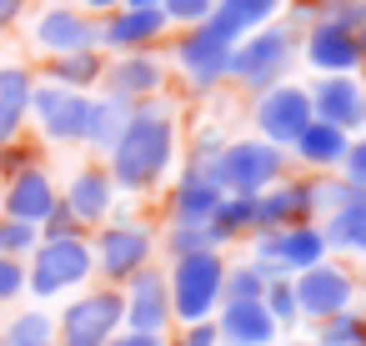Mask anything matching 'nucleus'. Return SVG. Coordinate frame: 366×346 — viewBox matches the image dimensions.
Returning <instances> with one entry per match:
<instances>
[{
	"instance_id": "nucleus-47",
	"label": "nucleus",
	"mask_w": 366,
	"mask_h": 346,
	"mask_svg": "<svg viewBox=\"0 0 366 346\" xmlns=\"http://www.w3.org/2000/svg\"><path fill=\"white\" fill-rule=\"evenodd\" d=\"M76 6H81L86 16H96V21H101V16H111V11H121V6H126V0H76Z\"/></svg>"
},
{
	"instance_id": "nucleus-18",
	"label": "nucleus",
	"mask_w": 366,
	"mask_h": 346,
	"mask_svg": "<svg viewBox=\"0 0 366 346\" xmlns=\"http://www.w3.org/2000/svg\"><path fill=\"white\" fill-rule=\"evenodd\" d=\"M311 116L356 136L366 131V81L361 76H316L311 86Z\"/></svg>"
},
{
	"instance_id": "nucleus-31",
	"label": "nucleus",
	"mask_w": 366,
	"mask_h": 346,
	"mask_svg": "<svg viewBox=\"0 0 366 346\" xmlns=\"http://www.w3.org/2000/svg\"><path fill=\"white\" fill-rule=\"evenodd\" d=\"M156 246L166 251V261L201 256V251H226V241L216 236V226H166V236H156Z\"/></svg>"
},
{
	"instance_id": "nucleus-37",
	"label": "nucleus",
	"mask_w": 366,
	"mask_h": 346,
	"mask_svg": "<svg viewBox=\"0 0 366 346\" xmlns=\"http://www.w3.org/2000/svg\"><path fill=\"white\" fill-rule=\"evenodd\" d=\"M36 246H41V231H36V226L0 216V256H16V261H26Z\"/></svg>"
},
{
	"instance_id": "nucleus-13",
	"label": "nucleus",
	"mask_w": 366,
	"mask_h": 346,
	"mask_svg": "<svg viewBox=\"0 0 366 346\" xmlns=\"http://www.w3.org/2000/svg\"><path fill=\"white\" fill-rule=\"evenodd\" d=\"M171 81V61L161 51H126V56H106V71H101V96H116V101H156Z\"/></svg>"
},
{
	"instance_id": "nucleus-14",
	"label": "nucleus",
	"mask_w": 366,
	"mask_h": 346,
	"mask_svg": "<svg viewBox=\"0 0 366 346\" xmlns=\"http://www.w3.org/2000/svg\"><path fill=\"white\" fill-rule=\"evenodd\" d=\"M121 306H126V331H146V336H171V291H166V266H141L126 286H121Z\"/></svg>"
},
{
	"instance_id": "nucleus-27",
	"label": "nucleus",
	"mask_w": 366,
	"mask_h": 346,
	"mask_svg": "<svg viewBox=\"0 0 366 346\" xmlns=\"http://www.w3.org/2000/svg\"><path fill=\"white\" fill-rule=\"evenodd\" d=\"M101 71H106V51H71V56H46V66H41L36 81L96 96L101 91Z\"/></svg>"
},
{
	"instance_id": "nucleus-32",
	"label": "nucleus",
	"mask_w": 366,
	"mask_h": 346,
	"mask_svg": "<svg viewBox=\"0 0 366 346\" xmlns=\"http://www.w3.org/2000/svg\"><path fill=\"white\" fill-rule=\"evenodd\" d=\"M211 226H216V236H221L226 246L241 241V236H256V206H251V196H226Z\"/></svg>"
},
{
	"instance_id": "nucleus-41",
	"label": "nucleus",
	"mask_w": 366,
	"mask_h": 346,
	"mask_svg": "<svg viewBox=\"0 0 366 346\" xmlns=\"http://www.w3.org/2000/svg\"><path fill=\"white\" fill-rule=\"evenodd\" d=\"M71 236H91V231H86V226H81V221L56 201V211L41 221V241H71Z\"/></svg>"
},
{
	"instance_id": "nucleus-16",
	"label": "nucleus",
	"mask_w": 366,
	"mask_h": 346,
	"mask_svg": "<svg viewBox=\"0 0 366 346\" xmlns=\"http://www.w3.org/2000/svg\"><path fill=\"white\" fill-rule=\"evenodd\" d=\"M301 61L316 76H361L366 71V51H361L356 31H341L326 16L301 31Z\"/></svg>"
},
{
	"instance_id": "nucleus-11",
	"label": "nucleus",
	"mask_w": 366,
	"mask_h": 346,
	"mask_svg": "<svg viewBox=\"0 0 366 346\" xmlns=\"http://www.w3.org/2000/svg\"><path fill=\"white\" fill-rule=\"evenodd\" d=\"M86 121H91V96L86 91H66L51 81H36L31 91V126L46 146H81L86 141Z\"/></svg>"
},
{
	"instance_id": "nucleus-21",
	"label": "nucleus",
	"mask_w": 366,
	"mask_h": 346,
	"mask_svg": "<svg viewBox=\"0 0 366 346\" xmlns=\"http://www.w3.org/2000/svg\"><path fill=\"white\" fill-rule=\"evenodd\" d=\"M171 36V21L161 11H111L101 16V51L106 56H126V51H156L161 41Z\"/></svg>"
},
{
	"instance_id": "nucleus-19",
	"label": "nucleus",
	"mask_w": 366,
	"mask_h": 346,
	"mask_svg": "<svg viewBox=\"0 0 366 346\" xmlns=\"http://www.w3.org/2000/svg\"><path fill=\"white\" fill-rule=\"evenodd\" d=\"M61 206H66L86 231H96V226H106V221L116 216L121 196H116V181L106 176V166L96 161V166H81V171L66 176V186H61Z\"/></svg>"
},
{
	"instance_id": "nucleus-52",
	"label": "nucleus",
	"mask_w": 366,
	"mask_h": 346,
	"mask_svg": "<svg viewBox=\"0 0 366 346\" xmlns=\"http://www.w3.org/2000/svg\"><path fill=\"white\" fill-rule=\"evenodd\" d=\"M311 346H321V341H311Z\"/></svg>"
},
{
	"instance_id": "nucleus-46",
	"label": "nucleus",
	"mask_w": 366,
	"mask_h": 346,
	"mask_svg": "<svg viewBox=\"0 0 366 346\" xmlns=\"http://www.w3.org/2000/svg\"><path fill=\"white\" fill-rule=\"evenodd\" d=\"M161 341H166V336H146V331H126V326H121L106 346H161Z\"/></svg>"
},
{
	"instance_id": "nucleus-48",
	"label": "nucleus",
	"mask_w": 366,
	"mask_h": 346,
	"mask_svg": "<svg viewBox=\"0 0 366 346\" xmlns=\"http://www.w3.org/2000/svg\"><path fill=\"white\" fill-rule=\"evenodd\" d=\"M131 11H161V0H126Z\"/></svg>"
},
{
	"instance_id": "nucleus-2",
	"label": "nucleus",
	"mask_w": 366,
	"mask_h": 346,
	"mask_svg": "<svg viewBox=\"0 0 366 346\" xmlns=\"http://www.w3.org/2000/svg\"><path fill=\"white\" fill-rule=\"evenodd\" d=\"M96 281V256H91V236H71V241H41L26 256V296L36 306L46 301H66L76 291H86Z\"/></svg>"
},
{
	"instance_id": "nucleus-24",
	"label": "nucleus",
	"mask_w": 366,
	"mask_h": 346,
	"mask_svg": "<svg viewBox=\"0 0 366 346\" xmlns=\"http://www.w3.org/2000/svg\"><path fill=\"white\" fill-rule=\"evenodd\" d=\"M31 91H36V71L21 61H0V146L26 136L31 126Z\"/></svg>"
},
{
	"instance_id": "nucleus-17",
	"label": "nucleus",
	"mask_w": 366,
	"mask_h": 346,
	"mask_svg": "<svg viewBox=\"0 0 366 346\" xmlns=\"http://www.w3.org/2000/svg\"><path fill=\"white\" fill-rule=\"evenodd\" d=\"M251 206H256V231H281V226L321 221L316 176H286V181L266 186L261 196H251Z\"/></svg>"
},
{
	"instance_id": "nucleus-50",
	"label": "nucleus",
	"mask_w": 366,
	"mask_h": 346,
	"mask_svg": "<svg viewBox=\"0 0 366 346\" xmlns=\"http://www.w3.org/2000/svg\"><path fill=\"white\" fill-rule=\"evenodd\" d=\"M356 41H361V51H366V21H361V31H356Z\"/></svg>"
},
{
	"instance_id": "nucleus-42",
	"label": "nucleus",
	"mask_w": 366,
	"mask_h": 346,
	"mask_svg": "<svg viewBox=\"0 0 366 346\" xmlns=\"http://www.w3.org/2000/svg\"><path fill=\"white\" fill-rule=\"evenodd\" d=\"M341 181H351L356 191H366V131H356L351 136V146H346V161H341V171H336Z\"/></svg>"
},
{
	"instance_id": "nucleus-20",
	"label": "nucleus",
	"mask_w": 366,
	"mask_h": 346,
	"mask_svg": "<svg viewBox=\"0 0 366 346\" xmlns=\"http://www.w3.org/2000/svg\"><path fill=\"white\" fill-rule=\"evenodd\" d=\"M56 201H61V186H56L51 166H31V171H21L16 181L0 186V216L26 221V226H36V231H41V221L56 211Z\"/></svg>"
},
{
	"instance_id": "nucleus-28",
	"label": "nucleus",
	"mask_w": 366,
	"mask_h": 346,
	"mask_svg": "<svg viewBox=\"0 0 366 346\" xmlns=\"http://www.w3.org/2000/svg\"><path fill=\"white\" fill-rule=\"evenodd\" d=\"M316 226H321V236H326V251H336V256H361V261H366V196H356V201L326 211Z\"/></svg>"
},
{
	"instance_id": "nucleus-22",
	"label": "nucleus",
	"mask_w": 366,
	"mask_h": 346,
	"mask_svg": "<svg viewBox=\"0 0 366 346\" xmlns=\"http://www.w3.org/2000/svg\"><path fill=\"white\" fill-rule=\"evenodd\" d=\"M221 201H226V191L211 176L181 171L176 186L166 191V226H211L216 211H221Z\"/></svg>"
},
{
	"instance_id": "nucleus-7",
	"label": "nucleus",
	"mask_w": 366,
	"mask_h": 346,
	"mask_svg": "<svg viewBox=\"0 0 366 346\" xmlns=\"http://www.w3.org/2000/svg\"><path fill=\"white\" fill-rule=\"evenodd\" d=\"M126 326L121 286H86L56 311V341L51 346H106Z\"/></svg>"
},
{
	"instance_id": "nucleus-9",
	"label": "nucleus",
	"mask_w": 366,
	"mask_h": 346,
	"mask_svg": "<svg viewBox=\"0 0 366 346\" xmlns=\"http://www.w3.org/2000/svg\"><path fill=\"white\" fill-rule=\"evenodd\" d=\"M246 241H251V256H246V261H251L266 281H291V276H301L306 266L331 261L326 236H321L316 221L281 226V231H256V236H246Z\"/></svg>"
},
{
	"instance_id": "nucleus-23",
	"label": "nucleus",
	"mask_w": 366,
	"mask_h": 346,
	"mask_svg": "<svg viewBox=\"0 0 366 346\" xmlns=\"http://www.w3.org/2000/svg\"><path fill=\"white\" fill-rule=\"evenodd\" d=\"M216 336H221V346H276L281 326L271 321V311L261 301H226L216 311Z\"/></svg>"
},
{
	"instance_id": "nucleus-36",
	"label": "nucleus",
	"mask_w": 366,
	"mask_h": 346,
	"mask_svg": "<svg viewBox=\"0 0 366 346\" xmlns=\"http://www.w3.org/2000/svg\"><path fill=\"white\" fill-rule=\"evenodd\" d=\"M221 146H226V136L221 131H201L191 146H186V156H181V171H196V176H211V166H216V156H221Z\"/></svg>"
},
{
	"instance_id": "nucleus-5",
	"label": "nucleus",
	"mask_w": 366,
	"mask_h": 346,
	"mask_svg": "<svg viewBox=\"0 0 366 346\" xmlns=\"http://www.w3.org/2000/svg\"><path fill=\"white\" fill-rule=\"evenodd\" d=\"M291 176V156L261 136H226L216 166H211V181L226 191V196H261L266 186L286 181Z\"/></svg>"
},
{
	"instance_id": "nucleus-3",
	"label": "nucleus",
	"mask_w": 366,
	"mask_h": 346,
	"mask_svg": "<svg viewBox=\"0 0 366 346\" xmlns=\"http://www.w3.org/2000/svg\"><path fill=\"white\" fill-rule=\"evenodd\" d=\"M296 61H301V31H291L286 21H271V26H261V31H251V36L236 41V51H231V81L256 96V91L276 86V81H291Z\"/></svg>"
},
{
	"instance_id": "nucleus-4",
	"label": "nucleus",
	"mask_w": 366,
	"mask_h": 346,
	"mask_svg": "<svg viewBox=\"0 0 366 346\" xmlns=\"http://www.w3.org/2000/svg\"><path fill=\"white\" fill-rule=\"evenodd\" d=\"M221 281H226V256H221V251H201V256L166 261L171 321H176V326L216 321V311H221Z\"/></svg>"
},
{
	"instance_id": "nucleus-44",
	"label": "nucleus",
	"mask_w": 366,
	"mask_h": 346,
	"mask_svg": "<svg viewBox=\"0 0 366 346\" xmlns=\"http://www.w3.org/2000/svg\"><path fill=\"white\" fill-rule=\"evenodd\" d=\"M181 346H221V336H216V321H201V326H181V336H176Z\"/></svg>"
},
{
	"instance_id": "nucleus-29",
	"label": "nucleus",
	"mask_w": 366,
	"mask_h": 346,
	"mask_svg": "<svg viewBox=\"0 0 366 346\" xmlns=\"http://www.w3.org/2000/svg\"><path fill=\"white\" fill-rule=\"evenodd\" d=\"M281 11H286V0H216L211 21H216L231 41H241V36H251V31L281 21Z\"/></svg>"
},
{
	"instance_id": "nucleus-1",
	"label": "nucleus",
	"mask_w": 366,
	"mask_h": 346,
	"mask_svg": "<svg viewBox=\"0 0 366 346\" xmlns=\"http://www.w3.org/2000/svg\"><path fill=\"white\" fill-rule=\"evenodd\" d=\"M176 151H181L176 111L166 101H141L131 126H126V136L116 141V151L101 166L116 181V196H151V191H161L171 181Z\"/></svg>"
},
{
	"instance_id": "nucleus-35",
	"label": "nucleus",
	"mask_w": 366,
	"mask_h": 346,
	"mask_svg": "<svg viewBox=\"0 0 366 346\" xmlns=\"http://www.w3.org/2000/svg\"><path fill=\"white\" fill-rule=\"evenodd\" d=\"M321 346H366V311H341V316H331V321H321V336H316Z\"/></svg>"
},
{
	"instance_id": "nucleus-15",
	"label": "nucleus",
	"mask_w": 366,
	"mask_h": 346,
	"mask_svg": "<svg viewBox=\"0 0 366 346\" xmlns=\"http://www.w3.org/2000/svg\"><path fill=\"white\" fill-rule=\"evenodd\" d=\"M31 41L41 56H71V51H101V21L81 6H46L31 21Z\"/></svg>"
},
{
	"instance_id": "nucleus-34",
	"label": "nucleus",
	"mask_w": 366,
	"mask_h": 346,
	"mask_svg": "<svg viewBox=\"0 0 366 346\" xmlns=\"http://www.w3.org/2000/svg\"><path fill=\"white\" fill-rule=\"evenodd\" d=\"M31 166H46L41 141L16 136V141H6V146H0V186H6V181H16V176H21V171H31Z\"/></svg>"
},
{
	"instance_id": "nucleus-8",
	"label": "nucleus",
	"mask_w": 366,
	"mask_h": 346,
	"mask_svg": "<svg viewBox=\"0 0 366 346\" xmlns=\"http://www.w3.org/2000/svg\"><path fill=\"white\" fill-rule=\"evenodd\" d=\"M231 51H236V41L216 26V21H201V26H186V31H176V46H171V66H176V76L191 86V91H216V86H226L231 81Z\"/></svg>"
},
{
	"instance_id": "nucleus-25",
	"label": "nucleus",
	"mask_w": 366,
	"mask_h": 346,
	"mask_svg": "<svg viewBox=\"0 0 366 346\" xmlns=\"http://www.w3.org/2000/svg\"><path fill=\"white\" fill-rule=\"evenodd\" d=\"M346 146H351L346 131H336V126H326V121H311V126L296 136V146H291L286 156H291L296 166H306L311 176H336L341 161H346Z\"/></svg>"
},
{
	"instance_id": "nucleus-40",
	"label": "nucleus",
	"mask_w": 366,
	"mask_h": 346,
	"mask_svg": "<svg viewBox=\"0 0 366 346\" xmlns=\"http://www.w3.org/2000/svg\"><path fill=\"white\" fill-rule=\"evenodd\" d=\"M16 301H26V261L0 256V306H16Z\"/></svg>"
},
{
	"instance_id": "nucleus-33",
	"label": "nucleus",
	"mask_w": 366,
	"mask_h": 346,
	"mask_svg": "<svg viewBox=\"0 0 366 346\" xmlns=\"http://www.w3.org/2000/svg\"><path fill=\"white\" fill-rule=\"evenodd\" d=\"M266 296V276L251 261H226V281H221V306L226 301H261Z\"/></svg>"
},
{
	"instance_id": "nucleus-12",
	"label": "nucleus",
	"mask_w": 366,
	"mask_h": 346,
	"mask_svg": "<svg viewBox=\"0 0 366 346\" xmlns=\"http://www.w3.org/2000/svg\"><path fill=\"white\" fill-rule=\"evenodd\" d=\"M291 296H296V316L321 326V321L356 306V276L341 261H316L301 276H291Z\"/></svg>"
},
{
	"instance_id": "nucleus-6",
	"label": "nucleus",
	"mask_w": 366,
	"mask_h": 346,
	"mask_svg": "<svg viewBox=\"0 0 366 346\" xmlns=\"http://www.w3.org/2000/svg\"><path fill=\"white\" fill-rule=\"evenodd\" d=\"M156 231L136 216H111L106 226L91 231V256H96V276L101 286H126L141 266L156 261Z\"/></svg>"
},
{
	"instance_id": "nucleus-43",
	"label": "nucleus",
	"mask_w": 366,
	"mask_h": 346,
	"mask_svg": "<svg viewBox=\"0 0 366 346\" xmlns=\"http://www.w3.org/2000/svg\"><path fill=\"white\" fill-rule=\"evenodd\" d=\"M331 26H341V31H361V21H366V0H346V6H331V11H321Z\"/></svg>"
},
{
	"instance_id": "nucleus-30",
	"label": "nucleus",
	"mask_w": 366,
	"mask_h": 346,
	"mask_svg": "<svg viewBox=\"0 0 366 346\" xmlns=\"http://www.w3.org/2000/svg\"><path fill=\"white\" fill-rule=\"evenodd\" d=\"M56 341V311L51 306H16L0 321V346H51Z\"/></svg>"
},
{
	"instance_id": "nucleus-49",
	"label": "nucleus",
	"mask_w": 366,
	"mask_h": 346,
	"mask_svg": "<svg viewBox=\"0 0 366 346\" xmlns=\"http://www.w3.org/2000/svg\"><path fill=\"white\" fill-rule=\"evenodd\" d=\"M316 11H331V6H346V0H311Z\"/></svg>"
},
{
	"instance_id": "nucleus-10",
	"label": "nucleus",
	"mask_w": 366,
	"mask_h": 346,
	"mask_svg": "<svg viewBox=\"0 0 366 346\" xmlns=\"http://www.w3.org/2000/svg\"><path fill=\"white\" fill-rule=\"evenodd\" d=\"M311 121H316L311 116V91L301 81H276V86L251 96V136H261V141H271L281 151H291L296 136Z\"/></svg>"
},
{
	"instance_id": "nucleus-38",
	"label": "nucleus",
	"mask_w": 366,
	"mask_h": 346,
	"mask_svg": "<svg viewBox=\"0 0 366 346\" xmlns=\"http://www.w3.org/2000/svg\"><path fill=\"white\" fill-rule=\"evenodd\" d=\"M216 0H161V16L171 21V31H186V26H201L211 21Z\"/></svg>"
},
{
	"instance_id": "nucleus-51",
	"label": "nucleus",
	"mask_w": 366,
	"mask_h": 346,
	"mask_svg": "<svg viewBox=\"0 0 366 346\" xmlns=\"http://www.w3.org/2000/svg\"><path fill=\"white\" fill-rule=\"evenodd\" d=\"M161 346H181V341H171V336H166V341H161Z\"/></svg>"
},
{
	"instance_id": "nucleus-39",
	"label": "nucleus",
	"mask_w": 366,
	"mask_h": 346,
	"mask_svg": "<svg viewBox=\"0 0 366 346\" xmlns=\"http://www.w3.org/2000/svg\"><path fill=\"white\" fill-rule=\"evenodd\" d=\"M261 306L271 311V321H276L281 331L301 321V316H296V296H291V281H266V296H261Z\"/></svg>"
},
{
	"instance_id": "nucleus-45",
	"label": "nucleus",
	"mask_w": 366,
	"mask_h": 346,
	"mask_svg": "<svg viewBox=\"0 0 366 346\" xmlns=\"http://www.w3.org/2000/svg\"><path fill=\"white\" fill-rule=\"evenodd\" d=\"M26 11H31V0H0V36L16 31L26 21Z\"/></svg>"
},
{
	"instance_id": "nucleus-26",
	"label": "nucleus",
	"mask_w": 366,
	"mask_h": 346,
	"mask_svg": "<svg viewBox=\"0 0 366 346\" xmlns=\"http://www.w3.org/2000/svg\"><path fill=\"white\" fill-rule=\"evenodd\" d=\"M131 116H136V106L131 101H116V96H91V121H86V151L96 156V161H106L111 151H116V141L126 136V126H131Z\"/></svg>"
}]
</instances>
